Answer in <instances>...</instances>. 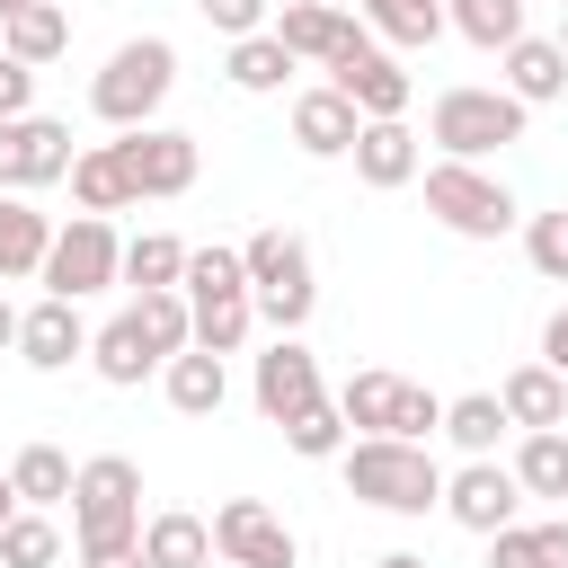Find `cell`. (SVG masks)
Returning <instances> with one entry per match:
<instances>
[{
	"label": "cell",
	"mask_w": 568,
	"mask_h": 568,
	"mask_svg": "<svg viewBox=\"0 0 568 568\" xmlns=\"http://www.w3.org/2000/svg\"><path fill=\"white\" fill-rule=\"evenodd\" d=\"M390 435H399V444H426V435H444V399H435L426 382H399V399H390Z\"/></svg>",
	"instance_id": "cell-40"
},
{
	"label": "cell",
	"mask_w": 568,
	"mask_h": 568,
	"mask_svg": "<svg viewBox=\"0 0 568 568\" xmlns=\"http://www.w3.org/2000/svg\"><path fill=\"white\" fill-rule=\"evenodd\" d=\"M240 266H248L257 320H266L275 337H302V320H311V302H320V284H311V240L284 231V222H266V231L240 240Z\"/></svg>",
	"instance_id": "cell-2"
},
{
	"label": "cell",
	"mask_w": 568,
	"mask_h": 568,
	"mask_svg": "<svg viewBox=\"0 0 568 568\" xmlns=\"http://www.w3.org/2000/svg\"><path fill=\"white\" fill-rule=\"evenodd\" d=\"M53 559H62V532H53V515L18 506V515L0 524V568H53Z\"/></svg>",
	"instance_id": "cell-36"
},
{
	"label": "cell",
	"mask_w": 568,
	"mask_h": 568,
	"mask_svg": "<svg viewBox=\"0 0 568 568\" xmlns=\"http://www.w3.org/2000/svg\"><path fill=\"white\" fill-rule=\"evenodd\" d=\"M160 390H169V408H178V417H213V408L231 399V373H222V355L186 346V355H169V364H160Z\"/></svg>",
	"instance_id": "cell-22"
},
{
	"label": "cell",
	"mask_w": 568,
	"mask_h": 568,
	"mask_svg": "<svg viewBox=\"0 0 568 568\" xmlns=\"http://www.w3.org/2000/svg\"><path fill=\"white\" fill-rule=\"evenodd\" d=\"M355 18L373 27V44H399V53H426L444 36V0H355Z\"/></svg>",
	"instance_id": "cell-25"
},
{
	"label": "cell",
	"mask_w": 568,
	"mask_h": 568,
	"mask_svg": "<svg viewBox=\"0 0 568 568\" xmlns=\"http://www.w3.org/2000/svg\"><path fill=\"white\" fill-rule=\"evenodd\" d=\"M142 559L151 568H213V524L169 506V515H142Z\"/></svg>",
	"instance_id": "cell-23"
},
{
	"label": "cell",
	"mask_w": 568,
	"mask_h": 568,
	"mask_svg": "<svg viewBox=\"0 0 568 568\" xmlns=\"http://www.w3.org/2000/svg\"><path fill=\"white\" fill-rule=\"evenodd\" d=\"M328 9H355V0H328Z\"/></svg>",
	"instance_id": "cell-50"
},
{
	"label": "cell",
	"mask_w": 568,
	"mask_h": 568,
	"mask_svg": "<svg viewBox=\"0 0 568 568\" xmlns=\"http://www.w3.org/2000/svg\"><path fill=\"white\" fill-rule=\"evenodd\" d=\"M266 36H275L293 62H320V71H328V62H337V53L364 36V18H355V9H328V0H284Z\"/></svg>",
	"instance_id": "cell-15"
},
{
	"label": "cell",
	"mask_w": 568,
	"mask_h": 568,
	"mask_svg": "<svg viewBox=\"0 0 568 568\" xmlns=\"http://www.w3.org/2000/svg\"><path fill=\"white\" fill-rule=\"evenodd\" d=\"M488 568H568V515L488 532Z\"/></svg>",
	"instance_id": "cell-27"
},
{
	"label": "cell",
	"mask_w": 568,
	"mask_h": 568,
	"mask_svg": "<svg viewBox=\"0 0 568 568\" xmlns=\"http://www.w3.org/2000/svg\"><path fill=\"white\" fill-rule=\"evenodd\" d=\"M444 435L470 453V462H488L497 453V435H506V408H497V390H470V399H444Z\"/></svg>",
	"instance_id": "cell-34"
},
{
	"label": "cell",
	"mask_w": 568,
	"mask_h": 568,
	"mask_svg": "<svg viewBox=\"0 0 568 568\" xmlns=\"http://www.w3.org/2000/svg\"><path fill=\"white\" fill-rule=\"evenodd\" d=\"M390 399H399V373H346V390H337L346 435H390Z\"/></svg>",
	"instance_id": "cell-33"
},
{
	"label": "cell",
	"mask_w": 568,
	"mask_h": 568,
	"mask_svg": "<svg viewBox=\"0 0 568 568\" xmlns=\"http://www.w3.org/2000/svg\"><path fill=\"white\" fill-rule=\"evenodd\" d=\"M248 399H257V417H266V426L302 417L311 399H328V390H320V355H311L302 337H275V346L257 355V373H248Z\"/></svg>",
	"instance_id": "cell-14"
},
{
	"label": "cell",
	"mask_w": 568,
	"mask_h": 568,
	"mask_svg": "<svg viewBox=\"0 0 568 568\" xmlns=\"http://www.w3.org/2000/svg\"><path fill=\"white\" fill-rule=\"evenodd\" d=\"M550 44H559V53H568V9H559V36H550Z\"/></svg>",
	"instance_id": "cell-48"
},
{
	"label": "cell",
	"mask_w": 568,
	"mask_h": 568,
	"mask_svg": "<svg viewBox=\"0 0 568 568\" xmlns=\"http://www.w3.org/2000/svg\"><path fill=\"white\" fill-rule=\"evenodd\" d=\"M71 541H142V462L98 453L71 470Z\"/></svg>",
	"instance_id": "cell-5"
},
{
	"label": "cell",
	"mask_w": 568,
	"mask_h": 568,
	"mask_svg": "<svg viewBox=\"0 0 568 568\" xmlns=\"http://www.w3.org/2000/svg\"><path fill=\"white\" fill-rule=\"evenodd\" d=\"M89 364H98V382L133 390V382H151V373H160V346L142 337V320H133V311H115V320L89 337Z\"/></svg>",
	"instance_id": "cell-19"
},
{
	"label": "cell",
	"mask_w": 568,
	"mask_h": 568,
	"mask_svg": "<svg viewBox=\"0 0 568 568\" xmlns=\"http://www.w3.org/2000/svg\"><path fill=\"white\" fill-rule=\"evenodd\" d=\"M18 9H27V0H0V18H18Z\"/></svg>",
	"instance_id": "cell-49"
},
{
	"label": "cell",
	"mask_w": 568,
	"mask_h": 568,
	"mask_svg": "<svg viewBox=\"0 0 568 568\" xmlns=\"http://www.w3.org/2000/svg\"><path fill=\"white\" fill-rule=\"evenodd\" d=\"M328 89H337L364 124H399V115H408V98H417V89H408V71H399V53H382V44H373V27L328 62Z\"/></svg>",
	"instance_id": "cell-9"
},
{
	"label": "cell",
	"mask_w": 568,
	"mask_h": 568,
	"mask_svg": "<svg viewBox=\"0 0 568 568\" xmlns=\"http://www.w3.org/2000/svg\"><path fill=\"white\" fill-rule=\"evenodd\" d=\"M0 346H18V311H9V293H0Z\"/></svg>",
	"instance_id": "cell-46"
},
{
	"label": "cell",
	"mask_w": 568,
	"mask_h": 568,
	"mask_svg": "<svg viewBox=\"0 0 568 568\" xmlns=\"http://www.w3.org/2000/svg\"><path fill=\"white\" fill-rule=\"evenodd\" d=\"M444 27L470 36L479 53H506L524 36V0H444Z\"/></svg>",
	"instance_id": "cell-30"
},
{
	"label": "cell",
	"mask_w": 568,
	"mask_h": 568,
	"mask_svg": "<svg viewBox=\"0 0 568 568\" xmlns=\"http://www.w3.org/2000/svg\"><path fill=\"white\" fill-rule=\"evenodd\" d=\"M497 408H506V426L541 435V426H559V417H568V382H559L550 364H515V373L497 382Z\"/></svg>",
	"instance_id": "cell-20"
},
{
	"label": "cell",
	"mask_w": 568,
	"mask_h": 568,
	"mask_svg": "<svg viewBox=\"0 0 568 568\" xmlns=\"http://www.w3.org/2000/svg\"><path fill=\"white\" fill-rule=\"evenodd\" d=\"M89 355V320H80V302H36V311H18V364H36V373H71Z\"/></svg>",
	"instance_id": "cell-16"
},
{
	"label": "cell",
	"mask_w": 568,
	"mask_h": 568,
	"mask_svg": "<svg viewBox=\"0 0 568 568\" xmlns=\"http://www.w3.org/2000/svg\"><path fill=\"white\" fill-rule=\"evenodd\" d=\"M222 71H231V89H248V98H275V89L293 80V53H284L275 36H240Z\"/></svg>",
	"instance_id": "cell-32"
},
{
	"label": "cell",
	"mask_w": 568,
	"mask_h": 568,
	"mask_svg": "<svg viewBox=\"0 0 568 568\" xmlns=\"http://www.w3.org/2000/svg\"><path fill=\"white\" fill-rule=\"evenodd\" d=\"M53 178H71V124H53V115L0 124V195H36Z\"/></svg>",
	"instance_id": "cell-12"
},
{
	"label": "cell",
	"mask_w": 568,
	"mask_h": 568,
	"mask_svg": "<svg viewBox=\"0 0 568 568\" xmlns=\"http://www.w3.org/2000/svg\"><path fill=\"white\" fill-rule=\"evenodd\" d=\"M133 320H142V337L160 346V364L195 346V320H186V293H133Z\"/></svg>",
	"instance_id": "cell-37"
},
{
	"label": "cell",
	"mask_w": 568,
	"mask_h": 568,
	"mask_svg": "<svg viewBox=\"0 0 568 568\" xmlns=\"http://www.w3.org/2000/svg\"><path fill=\"white\" fill-rule=\"evenodd\" d=\"M506 470H515V488H524V497H568V435H559V426L524 435Z\"/></svg>",
	"instance_id": "cell-29"
},
{
	"label": "cell",
	"mask_w": 568,
	"mask_h": 568,
	"mask_svg": "<svg viewBox=\"0 0 568 568\" xmlns=\"http://www.w3.org/2000/svg\"><path fill=\"white\" fill-rule=\"evenodd\" d=\"M559 9H568V0H559Z\"/></svg>",
	"instance_id": "cell-52"
},
{
	"label": "cell",
	"mask_w": 568,
	"mask_h": 568,
	"mask_svg": "<svg viewBox=\"0 0 568 568\" xmlns=\"http://www.w3.org/2000/svg\"><path fill=\"white\" fill-rule=\"evenodd\" d=\"M284 444L302 453V462H337L355 435H346V417H337V399H311L302 417H284Z\"/></svg>",
	"instance_id": "cell-38"
},
{
	"label": "cell",
	"mask_w": 568,
	"mask_h": 568,
	"mask_svg": "<svg viewBox=\"0 0 568 568\" xmlns=\"http://www.w3.org/2000/svg\"><path fill=\"white\" fill-rule=\"evenodd\" d=\"M346 160H355V178H364V186H382V195H390V186H408V178H417V133H408V124H364Z\"/></svg>",
	"instance_id": "cell-24"
},
{
	"label": "cell",
	"mask_w": 568,
	"mask_h": 568,
	"mask_svg": "<svg viewBox=\"0 0 568 568\" xmlns=\"http://www.w3.org/2000/svg\"><path fill=\"white\" fill-rule=\"evenodd\" d=\"M195 18L213 27V36H266V0H195Z\"/></svg>",
	"instance_id": "cell-41"
},
{
	"label": "cell",
	"mask_w": 568,
	"mask_h": 568,
	"mask_svg": "<svg viewBox=\"0 0 568 568\" xmlns=\"http://www.w3.org/2000/svg\"><path fill=\"white\" fill-rule=\"evenodd\" d=\"M0 53H9V62H27V71L62 62V53H71V9H53V0H27L18 18H0Z\"/></svg>",
	"instance_id": "cell-18"
},
{
	"label": "cell",
	"mask_w": 568,
	"mask_h": 568,
	"mask_svg": "<svg viewBox=\"0 0 568 568\" xmlns=\"http://www.w3.org/2000/svg\"><path fill=\"white\" fill-rule=\"evenodd\" d=\"M337 470H346V497H364V506H382V515H426V506H444V470H435L426 444L355 435V444L337 453Z\"/></svg>",
	"instance_id": "cell-1"
},
{
	"label": "cell",
	"mask_w": 568,
	"mask_h": 568,
	"mask_svg": "<svg viewBox=\"0 0 568 568\" xmlns=\"http://www.w3.org/2000/svg\"><path fill=\"white\" fill-rule=\"evenodd\" d=\"M71 195H80V213H124L133 204V186H124V169H115V142H98V151H71Z\"/></svg>",
	"instance_id": "cell-28"
},
{
	"label": "cell",
	"mask_w": 568,
	"mask_h": 568,
	"mask_svg": "<svg viewBox=\"0 0 568 568\" xmlns=\"http://www.w3.org/2000/svg\"><path fill=\"white\" fill-rule=\"evenodd\" d=\"M44 248H53V222H44L27 195H0V284L36 275V266H44Z\"/></svg>",
	"instance_id": "cell-26"
},
{
	"label": "cell",
	"mask_w": 568,
	"mask_h": 568,
	"mask_svg": "<svg viewBox=\"0 0 568 568\" xmlns=\"http://www.w3.org/2000/svg\"><path fill=\"white\" fill-rule=\"evenodd\" d=\"M44 293L53 302H89V293H106L115 275H124V240H115V222H98V213H71L62 231H53V248H44Z\"/></svg>",
	"instance_id": "cell-8"
},
{
	"label": "cell",
	"mask_w": 568,
	"mask_h": 568,
	"mask_svg": "<svg viewBox=\"0 0 568 568\" xmlns=\"http://www.w3.org/2000/svg\"><path fill=\"white\" fill-rule=\"evenodd\" d=\"M524 257L541 284H568V213H532L524 222Z\"/></svg>",
	"instance_id": "cell-39"
},
{
	"label": "cell",
	"mask_w": 568,
	"mask_h": 568,
	"mask_svg": "<svg viewBox=\"0 0 568 568\" xmlns=\"http://www.w3.org/2000/svg\"><path fill=\"white\" fill-rule=\"evenodd\" d=\"M355 133H364V115H355V106H346L328 80L293 98V142H302L311 160H346V151H355Z\"/></svg>",
	"instance_id": "cell-17"
},
{
	"label": "cell",
	"mask_w": 568,
	"mask_h": 568,
	"mask_svg": "<svg viewBox=\"0 0 568 568\" xmlns=\"http://www.w3.org/2000/svg\"><path fill=\"white\" fill-rule=\"evenodd\" d=\"M169 89H178V44H169V36H133V44H115L106 71L89 80V106H98L115 133H142V124L169 106Z\"/></svg>",
	"instance_id": "cell-4"
},
{
	"label": "cell",
	"mask_w": 568,
	"mask_h": 568,
	"mask_svg": "<svg viewBox=\"0 0 568 568\" xmlns=\"http://www.w3.org/2000/svg\"><path fill=\"white\" fill-rule=\"evenodd\" d=\"M178 293H186V320H195V346H204V355H240V346H248L257 302H248V266H240V248H186Z\"/></svg>",
	"instance_id": "cell-3"
},
{
	"label": "cell",
	"mask_w": 568,
	"mask_h": 568,
	"mask_svg": "<svg viewBox=\"0 0 568 568\" xmlns=\"http://www.w3.org/2000/svg\"><path fill=\"white\" fill-rule=\"evenodd\" d=\"M178 275H186V240H169V231L124 240V284L133 293H178Z\"/></svg>",
	"instance_id": "cell-31"
},
{
	"label": "cell",
	"mask_w": 568,
	"mask_h": 568,
	"mask_svg": "<svg viewBox=\"0 0 568 568\" xmlns=\"http://www.w3.org/2000/svg\"><path fill=\"white\" fill-rule=\"evenodd\" d=\"M18 115H36V71L0 53V124H18Z\"/></svg>",
	"instance_id": "cell-42"
},
{
	"label": "cell",
	"mask_w": 568,
	"mask_h": 568,
	"mask_svg": "<svg viewBox=\"0 0 568 568\" xmlns=\"http://www.w3.org/2000/svg\"><path fill=\"white\" fill-rule=\"evenodd\" d=\"M115 169H124V186H133V204H142V195H186L195 169H204V151H195V133H178V124H142V133L115 142Z\"/></svg>",
	"instance_id": "cell-10"
},
{
	"label": "cell",
	"mask_w": 568,
	"mask_h": 568,
	"mask_svg": "<svg viewBox=\"0 0 568 568\" xmlns=\"http://www.w3.org/2000/svg\"><path fill=\"white\" fill-rule=\"evenodd\" d=\"M444 515L462 524V532H506V524H524V488H515V470L506 462H462L453 479H444Z\"/></svg>",
	"instance_id": "cell-13"
},
{
	"label": "cell",
	"mask_w": 568,
	"mask_h": 568,
	"mask_svg": "<svg viewBox=\"0 0 568 568\" xmlns=\"http://www.w3.org/2000/svg\"><path fill=\"white\" fill-rule=\"evenodd\" d=\"M426 213L453 231V240H506L524 213L506 195V178H488L479 160H435L426 169Z\"/></svg>",
	"instance_id": "cell-7"
},
{
	"label": "cell",
	"mask_w": 568,
	"mask_h": 568,
	"mask_svg": "<svg viewBox=\"0 0 568 568\" xmlns=\"http://www.w3.org/2000/svg\"><path fill=\"white\" fill-rule=\"evenodd\" d=\"M80 568H151V559H142V541H89Z\"/></svg>",
	"instance_id": "cell-43"
},
{
	"label": "cell",
	"mask_w": 568,
	"mask_h": 568,
	"mask_svg": "<svg viewBox=\"0 0 568 568\" xmlns=\"http://www.w3.org/2000/svg\"><path fill=\"white\" fill-rule=\"evenodd\" d=\"M213 550H222L231 568H293V559H302L293 524H284L275 506H257V497H222V506H213Z\"/></svg>",
	"instance_id": "cell-11"
},
{
	"label": "cell",
	"mask_w": 568,
	"mask_h": 568,
	"mask_svg": "<svg viewBox=\"0 0 568 568\" xmlns=\"http://www.w3.org/2000/svg\"><path fill=\"white\" fill-rule=\"evenodd\" d=\"M559 435H568V417H559Z\"/></svg>",
	"instance_id": "cell-51"
},
{
	"label": "cell",
	"mask_w": 568,
	"mask_h": 568,
	"mask_svg": "<svg viewBox=\"0 0 568 568\" xmlns=\"http://www.w3.org/2000/svg\"><path fill=\"white\" fill-rule=\"evenodd\" d=\"M9 515H18V488H9V470H0V524H9Z\"/></svg>",
	"instance_id": "cell-47"
},
{
	"label": "cell",
	"mask_w": 568,
	"mask_h": 568,
	"mask_svg": "<svg viewBox=\"0 0 568 568\" xmlns=\"http://www.w3.org/2000/svg\"><path fill=\"white\" fill-rule=\"evenodd\" d=\"M373 568H426V550H382Z\"/></svg>",
	"instance_id": "cell-45"
},
{
	"label": "cell",
	"mask_w": 568,
	"mask_h": 568,
	"mask_svg": "<svg viewBox=\"0 0 568 568\" xmlns=\"http://www.w3.org/2000/svg\"><path fill=\"white\" fill-rule=\"evenodd\" d=\"M559 89H568V53L550 36H515L506 44V98L515 106H550Z\"/></svg>",
	"instance_id": "cell-21"
},
{
	"label": "cell",
	"mask_w": 568,
	"mask_h": 568,
	"mask_svg": "<svg viewBox=\"0 0 568 568\" xmlns=\"http://www.w3.org/2000/svg\"><path fill=\"white\" fill-rule=\"evenodd\" d=\"M541 364L568 382V302H559V311H550V328H541Z\"/></svg>",
	"instance_id": "cell-44"
},
{
	"label": "cell",
	"mask_w": 568,
	"mask_h": 568,
	"mask_svg": "<svg viewBox=\"0 0 568 568\" xmlns=\"http://www.w3.org/2000/svg\"><path fill=\"white\" fill-rule=\"evenodd\" d=\"M524 115H532V106H515L506 89H444V98L426 106V142H435L444 160H488V151L524 142Z\"/></svg>",
	"instance_id": "cell-6"
},
{
	"label": "cell",
	"mask_w": 568,
	"mask_h": 568,
	"mask_svg": "<svg viewBox=\"0 0 568 568\" xmlns=\"http://www.w3.org/2000/svg\"><path fill=\"white\" fill-rule=\"evenodd\" d=\"M9 488H18V506H36V515H44V506H62V497H71V462H62L53 444H27V453L9 462Z\"/></svg>",
	"instance_id": "cell-35"
}]
</instances>
